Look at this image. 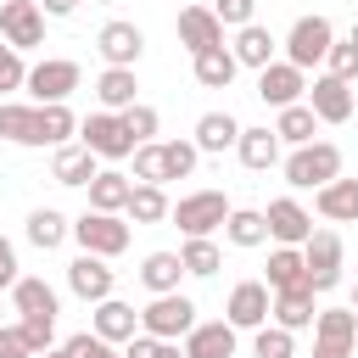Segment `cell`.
<instances>
[{
    "label": "cell",
    "instance_id": "obj_7",
    "mask_svg": "<svg viewBox=\"0 0 358 358\" xmlns=\"http://www.w3.org/2000/svg\"><path fill=\"white\" fill-rule=\"evenodd\" d=\"M336 45V28H330V17H296L291 22V34H285V56L280 62H291L296 73H308V67H319L324 62V50Z\"/></svg>",
    "mask_w": 358,
    "mask_h": 358
},
{
    "label": "cell",
    "instance_id": "obj_24",
    "mask_svg": "<svg viewBox=\"0 0 358 358\" xmlns=\"http://www.w3.org/2000/svg\"><path fill=\"white\" fill-rule=\"evenodd\" d=\"M313 207L330 224H358V179H330L324 190H313Z\"/></svg>",
    "mask_w": 358,
    "mask_h": 358
},
{
    "label": "cell",
    "instance_id": "obj_28",
    "mask_svg": "<svg viewBox=\"0 0 358 358\" xmlns=\"http://www.w3.org/2000/svg\"><path fill=\"white\" fill-rule=\"evenodd\" d=\"M235 157H241L252 173H268V168L280 162V140H274V129H241Z\"/></svg>",
    "mask_w": 358,
    "mask_h": 358
},
{
    "label": "cell",
    "instance_id": "obj_49",
    "mask_svg": "<svg viewBox=\"0 0 358 358\" xmlns=\"http://www.w3.org/2000/svg\"><path fill=\"white\" fill-rule=\"evenodd\" d=\"M17 285V246L0 235V291H11Z\"/></svg>",
    "mask_w": 358,
    "mask_h": 358
},
{
    "label": "cell",
    "instance_id": "obj_51",
    "mask_svg": "<svg viewBox=\"0 0 358 358\" xmlns=\"http://www.w3.org/2000/svg\"><path fill=\"white\" fill-rule=\"evenodd\" d=\"M313 358H352V347H336V341H313Z\"/></svg>",
    "mask_w": 358,
    "mask_h": 358
},
{
    "label": "cell",
    "instance_id": "obj_38",
    "mask_svg": "<svg viewBox=\"0 0 358 358\" xmlns=\"http://www.w3.org/2000/svg\"><path fill=\"white\" fill-rule=\"evenodd\" d=\"M78 134V117L67 112V101L62 106H39V145H67Z\"/></svg>",
    "mask_w": 358,
    "mask_h": 358
},
{
    "label": "cell",
    "instance_id": "obj_29",
    "mask_svg": "<svg viewBox=\"0 0 358 358\" xmlns=\"http://www.w3.org/2000/svg\"><path fill=\"white\" fill-rule=\"evenodd\" d=\"M224 241L241 246V252L268 246V224H263V213H257V207H229V218H224Z\"/></svg>",
    "mask_w": 358,
    "mask_h": 358
},
{
    "label": "cell",
    "instance_id": "obj_15",
    "mask_svg": "<svg viewBox=\"0 0 358 358\" xmlns=\"http://www.w3.org/2000/svg\"><path fill=\"white\" fill-rule=\"evenodd\" d=\"M257 95H263L274 112H280V106H296V101L308 95V73H296L291 62H280V56H274V62L257 73Z\"/></svg>",
    "mask_w": 358,
    "mask_h": 358
},
{
    "label": "cell",
    "instance_id": "obj_26",
    "mask_svg": "<svg viewBox=\"0 0 358 358\" xmlns=\"http://www.w3.org/2000/svg\"><path fill=\"white\" fill-rule=\"evenodd\" d=\"M84 190H90V213H123V207H129L134 179H129V173H117V168H101Z\"/></svg>",
    "mask_w": 358,
    "mask_h": 358
},
{
    "label": "cell",
    "instance_id": "obj_41",
    "mask_svg": "<svg viewBox=\"0 0 358 358\" xmlns=\"http://www.w3.org/2000/svg\"><path fill=\"white\" fill-rule=\"evenodd\" d=\"M17 330H22V341H28V352H34V358L56 347V319H50V313H22V319H17Z\"/></svg>",
    "mask_w": 358,
    "mask_h": 358
},
{
    "label": "cell",
    "instance_id": "obj_35",
    "mask_svg": "<svg viewBox=\"0 0 358 358\" xmlns=\"http://www.w3.org/2000/svg\"><path fill=\"white\" fill-rule=\"evenodd\" d=\"M263 285L268 291H296L302 285V246H274L268 268H263Z\"/></svg>",
    "mask_w": 358,
    "mask_h": 358
},
{
    "label": "cell",
    "instance_id": "obj_13",
    "mask_svg": "<svg viewBox=\"0 0 358 358\" xmlns=\"http://www.w3.org/2000/svg\"><path fill=\"white\" fill-rule=\"evenodd\" d=\"M308 112L319 117V123H347L352 117V84H341V78H330V73H313V84H308Z\"/></svg>",
    "mask_w": 358,
    "mask_h": 358
},
{
    "label": "cell",
    "instance_id": "obj_42",
    "mask_svg": "<svg viewBox=\"0 0 358 358\" xmlns=\"http://www.w3.org/2000/svg\"><path fill=\"white\" fill-rule=\"evenodd\" d=\"M117 117H123V129H129V140H134V145L157 140V129H162L157 106H145V101H134V106H129V112H117Z\"/></svg>",
    "mask_w": 358,
    "mask_h": 358
},
{
    "label": "cell",
    "instance_id": "obj_25",
    "mask_svg": "<svg viewBox=\"0 0 358 358\" xmlns=\"http://www.w3.org/2000/svg\"><path fill=\"white\" fill-rule=\"evenodd\" d=\"M190 73H196V84H201V90H229L241 67H235L229 45H213V50H196V56H190Z\"/></svg>",
    "mask_w": 358,
    "mask_h": 358
},
{
    "label": "cell",
    "instance_id": "obj_6",
    "mask_svg": "<svg viewBox=\"0 0 358 358\" xmlns=\"http://www.w3.org/2000/svg\"><path fill=\"white\" fill-rule=\"evenodd\" d=\"M224 218H229V196H224V190H190V196H179V201L168 207V224H179L185 241L224 229Z\"/></svg>",
    "mask_w": 358,
    "mask_h": 358
},
{
    "label": "cell",
    "instance_id": "obj_23",
    "mask_svg": "<svg viewBox=\"0 0 358 358\" xmlns=\"http://www.w3.org/2000/svg\"><path fill=\"white\" fill-rule=\"evenodd\" d=\"M95 173H101V157H95V151H84V145H73V140L56 145V157H50V179H56V185H90Z\"/></svg>",
    "mask_w": 358,
    "mask_h": 358
},
{
    "label": "cell",
    "instance_id": "obj_11",
    "mask_svg": "<svg viewBox=\"0 0 358 358\" xmlns=\"http://www.w3.org/2000/svg\"><path fill=\"white\" fill-rule=\"evenodd\" d=\"M112 285H117V274H112V263L106 257H90V252H78L73 263H67V291L78 296V302H106L112 296Z\"/></svg>",
    "mask_w": 358,
    "mask_h": 358
},
{
    "label": "cell",
    "instance_id": "obj_3",
    "mask_svg": "<svg viewBox=\"0 0 358 358\" xmlns=\"http://www.w3.org/2000/svg\"><path fill=\"white\" fill-rule=\"evenodd\" d=\"M302 285L313 296H324V291L341 285V235L336 229H313L302 241Z\"/></svg>",
    "mask_w": 358,
    "mask_h": 358
},
{
    "label": "cell",
    "instance_id": "obj_50",
    "mask_svg": "<svg viewBox=\"0 0 358 358\" xmlns=\"http://www.w3.org/2000/svg\"><path fill=\"white\" fill-rule=\"evenodd\" d=\"M39 11H45V17H73L78 0H39Z\"/></svg>",
    "mask_w": 358,
    "mask_h": 358
},
{
    "label": "cell",
    "instance_id": "obj_27",
    "mask_svg": "<svg viewBox=\"0 0 358 358\" xmlns=\"http://www.w3.org/2000/svg\"><path fill=\"white\" fill-rule=\"evenodd\" d=\"M179 280H185V263H179V252H145V263H140V285H145L151 296H168V291H179Z\"/></svg>",
    "mask_w": 358,
    "mask_h": 358
},
{
    "label": "cell",
    "instance_id": "obj_20",
    "mask_svg": "<svg viewBox=\"0 0 358 358\" xmlns=\"http://www.w3.org/2000/svg\"><path fill=\"white\" fill-rule=\"evenodd\" d=\"M90 330H95L101 341H112V347H123L129 336H140V313H134L129 302H117V296H106V302H95V319H90Z\"/></svg>",
    "mask_w": 358,
    "mask_h": 358
},
{
    "label": "cell",
    "instance_id": "obj_48",
    "mask_svg": "<svg viewBox=\"0 0 358 358\" xmlns=\"http://www.w3.org/2000/svg\"><path fill=\"white\" fill-rule=\"evenodd\" d=\"M0 358H34V352H28V341H22V330H17V324H0Z\"/></svg>",
    "mask_w": 358,
    "mask_h": 358
},
{
    "label": "cell",
    "instance_id": "obj_56",
    "mask_svg": "<svg viewBox=\"0 0 358 358\" xmlns=\"http://www.w3.org/2000/svg\"><path fill=\"white\" fill-rule=\"evenodd\" d=\"M0 313H6V308H0Z\"/></svg>",
    "mask_w": 358,
    "mask_h": 358
},
{
    "label": "cell",
    "instance_id": "obj_55",
    "mask_svg": "<svg viewBox=\"0 0 358 358\" xmlns=\"http://www.w3.org/2000/svg\"><path fill=\"white\" fill-rule=\"evenodd\" d=\"M101 6H112V0H101Z\"/></svg>",
    "mask_w": 358,
    "mask_h": 358
},
{
    "label": "cell",
    "instance_id": "obj_2",
    "mask_svg": "<svg viewBox=\"0 0 358 358\" xmlns=\"http://www.w3.org/2000/svg\"><path fill=\"white\" fill-rule=\"evenodd\" d=\"M73 241H78V252H90V257H123L129 252V218H117V213H78L73 218Z\"/></svg>",
    "mask_w": 358,
    "mask_h": 358
},
{
    "label": "cell",
    "instance_id": "obj_47",
    "mask_svg": "<svg viewBox=\"0 0 358 358\" xmlns=\"http://www.w3.org/2000/svg\"><path fill=\"white\" fill-rule=\"evenodd\" d=\"M22 84H28V62H22V50H11L0 39V90H22Z\"/></svg>",
    "mask_w": 358,
    "mask_h": 358
},
{
    "label": "cell",
    "instance_id": "obj_53",
    "mask_svg": "<svg viewBox=\"0 0 358 358\" xmlns=\"http://www.w3.org/2000/svg\"><path fill=\"white\" fill-rule=\"evenodd\" d=\"M347 308H352V313H358V285H352V302H347Z\"/></svg>",
    "mask_w": 358,
    "mask_h": 358
},
{
    "label": "cell",
    "instance_id": "obj_31",
    "mask_svg": "<svg viewBox=\"0 0 358 358\" xmlns=\"http://www.w3.org/2000/svg\"><path fill=\"white\" fill-rule=\"evenodd\" d=\"M313 341H336L358 352V313L352 308H319L313 313Z\"/></svg>",
    "mask_w": 358,
    "mask_h": 358
},
{
    "label": "cell",
    "instance_id": "obj_32",
    "mask_svg": "<svg viewBox=\"0 0 358 358\" xmlns=\"http://www.w3.org/2000/svg\"><path fill=\"white\" fill-rule=\"evenodd\" d=\"M0 140H11V145H39V106L0 101Z\"/></svg>",
    "mask_w": 358,
    "mask_h": 358
},
{
    "label": "cell",
    "instance_id": "obj_43",
    "mask_svg": "<svg viewBox=\"0 0 358 358\" xmlns=\"http://www.w3.org/2000/svg\"><path fill=\"white\" fill-rule=\"evenodd\" d=\"M324 73L341 78V84H358V45H352V39H336V45L324 50Z\"/></svg>",
    "mask_w": 358,
    "mask_h": 358
},
{
    "label": "cell",
    "instance_id": "obj_19",
    "mask_svg": "<svg viewBox=\"0 0 358 358\" xmlns=\"http://www.w3.org/2000/svg\"><path fill=\"white\" fill-rule=\"evenodd\" d=\"M313 291L308 285H296V291H274V302H268V324H280V330H313Z\"/></svg>",
    "mask_w": 358,
    "mask_h": 358
},
{
    "label": "cell",
    "instance_id": "obj_9",
    "mask_svg": "<svg viewBox=\"0 0 358 358\" xmlns=\"http://www.w3.org/2000/svg\"><path fill=\"white\" fill-rule=\"evenodd\" d=\"M0 39L11 50L45 45V11H39V0H0Z\"/></svg>",
    "mask_w": 358,
    "mask_h": 358
},
{
    "label": "cell",
    "instance_id": "obj_21",
    "mask_svg": "<svg viewBox=\"0 0 358 358\" xmlns=\"http://www.w3.org/2000/svg\"><path fill=\"white\" fill-rule=\"evenodd\" d=\"M95 101H101V112H129V106L140 101V78H134V67H101V78H95Z\"/></svg>",
    "mask_w": 358,
    "mask_h": 358
},
{
    "label": "cell",
    "instance_id": "obj_44",
    "mask_svg": "<svg viewBox=\"0 0 358 358\" xmlns=\"http://www.w3.org/2000/svg\"><path fill=\"white\" fill-rule=\"evenodd\" d=\"M134 185H162V140L134 145Z\"/></svg>",
    "mask_w": 358,
    "mask_h": 358
},
{
    "label": "cell",
    "instance_id": "obj_33",
    "mask_svg": "<svg viewBox=\"0 0 358 358\" xmlns=\"http://www.w3.org/2000/svg\"><path fill=\"white\" fill-rule=\"evenodd\" d=\"M313 134H319V117L308 112V101L280 106V117H274V140H280V145H291V151H296V145H308Z\"/></svg>",
    "mask_w": 358,
    "mask_h": 358
},
{
    "label": "cell",
    "instance_id": "obj_10",
    "mask_svg": "<svg viewBox=\"0 0 358 358\" xmlns=\"http://www.w3.org/2000/svg\"><path fill=\"white\" fill-rule=\"evenodd\" d=\"M263 224H268V241H274V246H302V241L313 235V213H308L296 196H274V201L263 207Z\"/></svg>",
    "mask_w": 358,
    "mask_h": 358
},
{
    "label": "cell",
    "instance_id": "obj_37",
    "mask_svg": "<svg viewBox=\"0 0 358 358\" xmlns=\"http://www.w3.org/2000/svg\"><path fill=\"white\" fill-rule=\"evenodd\" d=\"M179 263H185V274H196V280H207V274H218V241L213 235H190L185 246H179Z\"/></svg>",
    "mask_w": 358,
    "mask_h": 358
},
{
    "label": "cell",
    "instance_id": "obj_8",
    "mask_svg": "<svg viewBox=\"0 0 358 358\" xmlns=\"http://www.w3.org/2000/svg\"><path fill=\"white\" fill-rule=\"evenodd\" d=\"M78 145L95 151L101 162H123V157H134V140H129V129H123L117 112H90V117L78 123Z\"/></svg>",
    "mask_w": 358,
    "mask_h": 358
},
{
    "label": "cell",
    "instance_id": "obj_36",
    "mask_svg": "<svg viewBox=\"0 0 358 358\" xmlns=\"http://www.w3.org/2000/svg\"><path fill=\"white\" fill-rule=\"evenodd\" d=\"M168 207H173V201L162 196V185H134L123 213H129V224H162V218H168Z\"/></svg>",
    "mask_w": 358,
    "mask_h": 358
},
{
    "label": "cell",
    "instance_id": "obj_16",
    "mask_svg": "<svg viewBox=\"0 0 358 358\" xmlns=\"http://www.w3.org/2000/svg\"><path fill=\"white\" fill-rule=\"evenodd\" d=\"M185 347V358H235V347H241V330L229 324V319H196V330L179 341Z\"/></svg>",
    "mask_w": 358,
    "mask_h": 358
},
{
    "label": "cell",
    "instance_id": "obj_22",
    "mask_svg": "<svg viewBox=\"0 0 358 358\" xmlns=\"http://www.w3.org/2000/svg\"><path fill=\"white\" fill-rule=\"evenodd\" d=\"M235 140H241V123H235L229 112H201V117H196V134H190L196 151L224 157V151H235Z\"/></svg>",
    "mask_w": 358,
    "mask_h": 358
},
{
    "label": "cell",
    "instance_id": "obj_39",
    "mask_svg": "<svg viewBox=\"0 0 358 358\" xmlns=\"http://www.w3.org/2000/svg\"><path fill=\"white\" fill-rule=\"evenodd\" d=\"M196 162H201V151H196L190 140H162V185H168V179H190Z\"/></svg>",
    "mask_w": 358,
    "mask_h": 358
},
{
    "label": "cell",
    "instance_id": "obj_54",
    "mask_svg": "<svg viewBox=\"0 0 358 358\" xmlns=\"http://www.w3.org/2000/svg\"><path fill=\"white\" fill-rule=\"evenodd\" d=\"M347 39H352V45H358V22H352V34H347Z\"/></svg>",
    "mask_w": 358,
    "mask_h": 358
},
{
    "label": "cell",
    "instance_id": "obj_5",
    "mask_svg": "<svg viewBox=\"0 0 358 358\" xmlns=\"http://www.w3.org/2000/svg\"><path fill=\"white\" fill-rule=\"evenodd\" d=\"M84 84V67L78 62H67V56H45V62H34L28 67V95H34V106H62L73 90Z\"/></svg>",
    "mask_w": 358,
    "mask_h": 358
},
{
    "label": "cell",
    "instance_id": "obj_4",
    "mask_svg": "<svg viewBox=\"0 0 358 358\" xmlns=\"http://www.w3.org/2000/svg\"><path fill=\"white\" fill-rule=\"evenodd\" d=\"M196 330V302L185 291H168V296H151L140 308V336H157V341H185Z\"/></svg>",
    "mask_w": 358,
    "mask_h": 358
},
{
    "label": "cell",
    "instance_id": "obj_14",
    "mask_svg": "<svg viewBox=\"0 0 358 358\" xmlns=\"http://www.w3.org/2000/svg\"><path fill=\"white\" fill-rule=\"evenodd\" d=\"M95 50H101V62L106 67H134L140 62V50H145V34H140V22H106L101 34H95Z\"/></svg>",
    "mask_w": 358,
    "mask_h": 358
},
{
    "label": "cell",
    "instance_id": "obj_40",
    "mask_svg": "<svg viewBox=\"0 0 358 358\" xmlns=\"http://www.w3.org/2000/svg\"><path fill=\"white\" fill-rule=\"evenodd\" d=\"M252 358H296V336L280 324H263L252 330Z\"/></svg>",
    "mask_w": 358,
    "mask_h": 358
},
{
    "label": "cell",
    "instance_id": "obj_30",
    "mask_svg": "<svg viewBox=\"0 0 358 358\" xmlns=\"http://www.w3.org/2000/svg\"><path fill=\"white\" fill-rule=\"evenodd\" d=\"M11 308L17 313H50L56 319V285L50 280H39V274H17V285H11Z\"/></svg>",
    "mask_w": 358,
    "mask_h": 358
},
{
    "label": "cell",
    "instance_id": "obj_34",
    "mask_svg": "<svg viewBox=\"0 0 358 358\" xmlns=\"http://www.w3.org/2000/svg\"><path fill=\"white\" fill-rule=\"evenodd\" d=\"M67 235H73V218H62L56 207H34V213H28V241H34L39 252H56Z\"/></svg>",
    "mask_w": 358,
    "mask_h": 358
},
{
    "label": "cell",
    "instance_id": "obj_45",
    "mask_svg": "<svg viewBox=\"0 0 358 358\" xmlns=\"http://www.w3.org/2000/svg\"><path fill=\"white\" fill-rule=\"evenodd\" d=\"M213 17L224 28H246V22H257V0H213Z\"/></svg>",
    "mask_w": 358,
    "mask_h": 358
},
{
    "label": "cell",
    "instance_id": "obj_52",
    "mask_svg": "<svg viewBox=\"0 0 358 358\" xmlns=\"http://www.w3.org/2000/svg\"><path fill=\"white\" fill-rule=\"evenodd\" d=\"M39 358H73V352H67V341H62V347H50V352H39Z\"/></svg>",
    "mask_w": 358,
    "mask_h": 358
},
{
    "label": "cell",
    "instance_id": "obj_46",
    "mask_svg": "<svg viewBox=\"0 0 358 358\" xmlns=\"http://www.w3.org/2000/svg\"><path fill=\"white\" fill-rule=\"evenodd\" d=\"M67 352H73V358H123V347H112V341H101L95 330H78V336L67 341Z\"/></svg>",
    "mask_w": 358,
    "mask_h": 358
},
{
    "label": "cell",
    "instance_id": "obj_12",
    "mask_svg": "<svg viewBox=\"0 0 358 358\" xmlns=\"http://www.w3.org/2000/svg\"><path fill=\"white\" fill-rule=\"evenodd\" d=\"M268 302H274V291H268L263 280H241V285L229 291V302H224V319H229L235 330H263V324H268Z\"/></svg>",
    "mask_w": 358,
    "mask_h": 358
},
{
    "label": "cell",
    "instance_id": "obj_17",
    "mask_svg": "<svg viewBox=\"0 0 358 358\" xmlns=\"http://www.w3.org/2000/svg\"><path fill=\"white\" fill-rule=\"evenodd\" d=\"M179 45L196 56V50H213V45H224V22L213 17V6H185L179 11Z\"/></svg>",
    "mask_w": 358,
    "mask_h": 358
},
{
    "label": "cell",
    "instance_id": "obj_18",
    "mask_svg": "<svg viewBox=\"0 0 358 358\" xmlns=\"http://www.w3.org/2000/svg\"><path fill=\"white\" fill-rule=\"evenodd\" d=\"M274 50H280V39H274L263 22H246V28H235V45H229L235 67H252V73H263V67L274 62Z\"/></svg>",
    "mask_w": 358,
    "mask_h": 358
},
{
    "label": "cell",
    "instance_id": "obj_1",
    "mask_svg": "<svg viewBox=\"0 0 358 358\" xmlns=\"http://www.w3.org/2000/svg\"><path fill=\"white\" fill-rule=\"evenodd\" d=\"M280 168H285V185L291 190H324L330 179H341V145L336 140H308Z\"/></svg>",
    "mask_w": 358,
    "mask_h": 358
}]
</instances>
